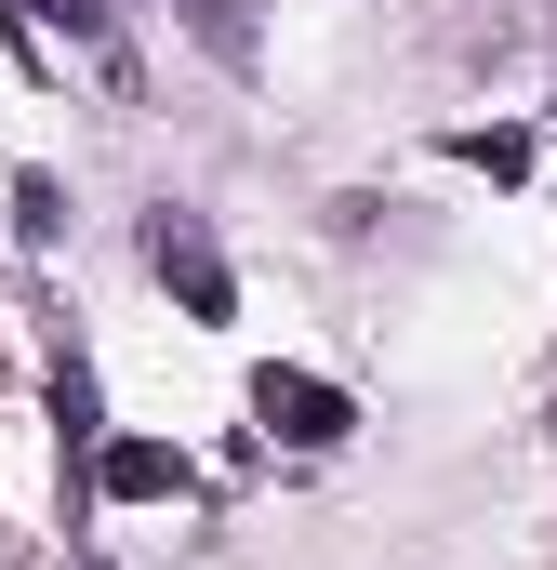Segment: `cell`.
Listing matches in <instances>:
<instances>
[{
  "mask_svg": "<svg viewBox=\"0 0 557 570\" xmlns=\"http://www.w3.org/2000/svg\"><path fill=\"white\" fill-rule=\"evenodd\" d=\"M545 120H557V107H545Z\"/></svg>",
  "mask_w": 557,
  "mask_h": 570,
  "instance_id": "obj_8",
  "label": "cell"
},
{
  "mask_svg": "<svg viewBox=\"0 0 557 570\" xmlns=\"http://www.w3.org/2000/svg\"><path fill=\"white\" fill-rule=\"evenodd\" d=\"M94 491H107V504H186L199 464H186L173 438H94Z\"/></svg>",
  "mask_w": 557,
  "mask_h": 570,
  "instance_id": "obj_3",
  "label": "cell"
},
{
  "mask_svg": "<svg viewBox=\"0 0 557 570\" xmlns=\"http://www.w3.org/2000/svg\"><path fill=\"white\" fill-rule=\"evenodd\" d=\"M451 159H465V173H491V186H518V173L545 159V134H518V120H478V134H451Z\"/></svg>",
  "mask_w": 557,
  "mask_h": 570,
  "instance_id": "obj_5",
  "label": "cell"
},
{
  "mask_svg": "<svg viewBox=\"0 0 557 570\" xmlns=\"http://www.w3.org/2000/svg\"><path fill=\"white\" fill-rule=\"evenodd\" d=\"M13 239H27V253H53V239H67V186H53L40 159L13 173Z\"/></svg>",
  "mask_w": 557,
  "mask_h": 570,
  "instance_id": "obj_6",
  "label": "cell"
},
{
  "mask_svg": "<svg viewBox=\"0 0 557 570\" xmlns=\"http://www.w3.org/2000/svg\"><path fill=\"white\" fill-rule=\"evenodd\" d=\"M253 425L266 438H292V451H332V438L359 425V412H345V385H332V372H253Z\"/></svg>",
  "mask_w": 557,
  "mask_h": 570,
  "instance_id": "obj_2",
  "label": "cell"
},
{
  "mask_svg": "<svg viewBox=\"0 0 557 570\" xmlns=\"http://www.w3.org/2000/svg\"><path fill=\"white\" fill-rule=\"evenodd\" d=\"M186 13V40L213 53V67H266V27H253V0H173Z\"/></svg>",
  "mask_w": 557,
  "mask_h": 570,
  "instance_id": "obj_4",
  "label": "cell"
},
{
  "mask_svg": "<svg viewBox=\"0 0 557 570\" xmlns=\"http://www.w3.org/2000/svg\"><path fill=\"white\" fill-rule=\"evenodd\" d=\"M146 279L173 292L186 318H240V279H226V253H213L199 213H146Z\"/></svg>",
  "mask_w": 557,
  "mask_h": 570,
  "instance_id": "obj_1",
  "label": "cell"
},
{
  "mask_svg": "<svg viewBox=\"0 0 557 570\" xmlns=\"http://www.w3.org/2000/svg\"><path fill=\"white\" fill-rule=\"evenodd\" d=\"M53 425H67V451H80V464H94V372H80V358H67V372H53Z\"/></svg>",
  "mask_w": 557,
  "mask_h": 570,
  "instance_id": "obj_7",
  "label": "cell"
}]
</instances>
